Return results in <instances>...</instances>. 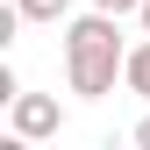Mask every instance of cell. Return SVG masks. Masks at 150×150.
Instances as JSON below:
<instances>
[{"instance_id": "cell-3", "label": "cell", "mask_w": 150, "mask_h": 150, "mask_svg": "<svg viewBox=\"0 0 150 150\" xmlns=\"http://www.w3.org/2000/svg\"><path fill=\"white\" fill-rule=\"evenodd\" d=\"M122 86H129V93H143V100H150V36H143L136 50H129V64H122Z\"/></svg>"}, {"instance_id": "cell-4", "label": "cell", "mask_w": 150, "mask_h": 150, "mask_svg": "<svg viewBox=\"0 0 150 150\" xmlns=\"http://www.w3.org/2000/svg\"><path fill=\"white\" fill-rule=\"evenodd\" d=\"M14 7H22L29 22H64V7H71V0H14Z\"/></svg>"}, {"instance_id": "cell-1", "label": "cell", "mask_w": 150, "mask_h": 150, "mask_svg": "<svg viewBox=\"0 0 150 150\" xmlns=\"http://www.w3.org/2000/svg\"><path fill=\"white\" fill-rule=\"evenodd\" d=\"M115 22H122V14H100V7H93V14H79V22L64 29V79H71V93H86V100L115 93L122 64H129Z\"/></svg>"}, {"instance_id": "cell-5", "label": "cell", "mask_w": 150, "mask_h": 150, "mask_svg": "<svg viewBox=\"0 0 150 150\" xmlns=\"http://www.w3.org/2000/svg\"><path fill=\"white\" fill-rule=\"evenodd\" d=\"M100 14H143V0H93Z\"/></svg>"}, {"instance_id": "cell-6", "label": "cell", "mask_w": 150, "mask_h": 150, "mask_svg": "<svg viewBox=\"0 0 150 150\" xmlns=\"http://www.w3.org/2000/svg\"><path fill=\"white\" fill-rule=\"evenodd\" d=\"M136 143H143V150H150V115H143V122H136Z\"/></svg>"}, {"instance_id": "cell-2", "label": "cell", "mask_w": 150, "mask_h": 150, "mask_svg": "<svg viewBox=\"0 0 150 150\" xmlns=\"http://www.w3.org/2000/svg\"><path fill=\"white\" fill-rule=\"evenodd\" d=\"M7 115H14V136H22V143H43V136H57V129H64V107L50 100V93H14Z\"/></svg>"}, {"instance_id": "cell-7", "label": "cell", "mask_w": 150, "mask_h": 150, "mask_svg": "<svg viewBox=\"0 0 150 150\" xmlns=\"http://www.w3.org/2000/svg\"><path fill=\"white\" fill-rule=\"evenodd\" d=\"M143 36H150V0H143Z\"/></svg>"}]
</instances>
